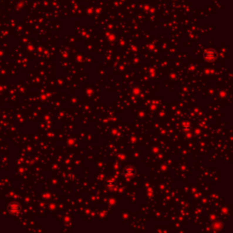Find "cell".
I'll return each mask as SVG.
<instances>
[{"mask_svg": "<svg viewBox=\"0 0 233 233\" xmlns=\"http://www.w3.org/2000/svg\"><path fill=\"white\" fill-rule=\"evenodd\" d=\"M128 169L129 170V172H127V174L129 175V176H132L133 173H134V171H135V170H134V168H129Z\"/></svg>", "mask_w": 233, "mask_h": 233, "instance_id": "1", "label": "cell"}]
</instances>
